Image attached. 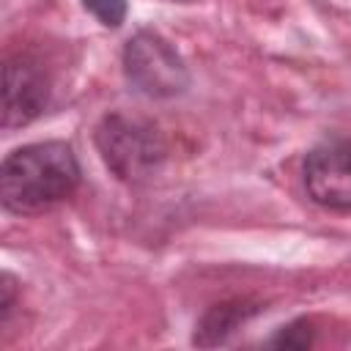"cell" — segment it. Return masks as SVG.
I'll return each instance as SVG.
<instances>
[{"label":"cell","mask_w":351,"mask_h":351,"mask_svg":"<svg viewBox=\"0 0 351 351\" xmlns=\"http://www.w3.org/2000/svg\"><path fill=\"white\" fill-rule=\"evenodd\" d=\"M80 184V162L69 143L44 140L11 151L0 167V203L5 211L33 217L55 208Z\"/></svg>","instance_id":"obj_1"},{"label":"cell","mask_w":351,"mask_h":351,"mask_svg":"<svg viewBox=\"0 0 351 351\" xmlns=\"http://www.w3.org/2000/svg\"><path fill=\"white\" fill-rule=\"evenodd\" d=\"M93 140L104 165L126 184L151 181L167 159L162 132L151 121L126 112H107L99 121Z\"/></svg>","instance_id":"obj_2"},{"label":"cell","mask_w":351,"mask_h":351,"mask_svg":"<svg viewBox=\"0 0 351 351\" xmlns=\"http://www.w3.org/2000/svg\"><path fill=\"white\" fill-rule=\"evenodd\" d=\"M123 74L126 82L148 99L181 96L189 85V71L176 47L154 33L137 30L123 47Z\"/></svg>","instance_id":"obj_3"},{"label":"cell","mask_w":351,"mask_h":351,"mask_svg":"<svg viewBox=\"0 0 351 351\" xmlns=\"http://www.w3.org/2000/svg\"><path fill=\"white\" fill-rule=\"evenodd\" d=\"M302 176L313 203L332 211L351 208V143L348 140H326L310 148L302 165Z\"/></svg>","instance_id":"obj_4"},{"label":"cell","mask_w":351,"mask_h":351,"mask_svg":"<svg viewBox=\"0 0 351 351\" xmlns=\"http://www.w3.org/2000/svg\"><path fill=\"white\" fill-rule=\"evenodd\" d=\"M49 99V82L38 60L11 55L3 66V129H19L36 121Z\"/></svg>","instance_id":"obj_5"},{"label":"cell","mask_w":351,"mask_h":351,"mask_svg":"<svg viewBox=\"0 0 351 351\" xmlns=\"http://www.w3.org/2000/svg\"><path fill=\"white\" fill-rule=\"evenodd\" d=\"M261 307L250 299H230V302H219V304H211L203 318L197 321L195 326V337L192 343L195 346H219L225 343L244 321H250Z\"/></svg>","instance_id":"obj_6"},{"label":"cell","mask_w":351,"mask_h":351,"mask_svg":"<svg viewBox=\"0 0 351 351\" xmlns=\"http://www.w3.org/2000/svg\"><path fill=\"white\" fill-rule=\"evenodd\" d=\"M266 346H274V348H307V346H313V324L307 318H299V321L282 326Z\"/></svg>","instance_id":"obj_7"},{"label":"cell","mask_w":351,"mask_h":351,"mask_svg":"<svg viewBox=\"0 0 351 351\" xmlns=\"http://www.w3.org/2000/svg\"><path fill=\"white\" fill-rule=\"evenodd\" d=\"M82 5L104 27H118L126 19V0H82Z\"/></svg>","instance_id":"obj_8"},{"label":"cell","mask_w":351,"mask_h":351,"mask_svg":"<svg viewBox=\"0 0 351 351\" xmlns=\"http://www.w3.org/2000/svg\"><path fill=\"white\" fill-rule=\"evenodd\" d=\"M14 302H16V282L11 274H3L0 277V324H8Z\"/></svg>","instance_id":"obj_9"},{"label":"cell","mask_w":351,"mask_h":351,"mask_svg":"<svg viewBox=\"0 0 351 351\" xmlns=\"http://www.w3.org/2000/svg\"><path fill=\"white\" fill-rule=\"evenodd\" d=\"M178 3H186V0H178Z\"/></svg>","instance_id":"obj_10"}]
</instances>
